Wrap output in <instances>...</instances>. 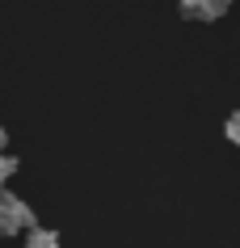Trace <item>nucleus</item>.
I'll return each instance as SVG.
<instances>
[{
	"label": "nucleus",
	"instance_id": "nucleus-2",
	"mask_svg": "<svg viewBox=\"0 0 240 248\" xmlns=\"http://www.w3.org/2000/svg\"><path fill=\"white\" fill-rule=\"evenodd\" d=\"M232 0H181V13L194 17V21H215V17L227 13Z\"/></svg>",
	"mask_w": 240,
	"mask_h": 248
},
{
	"label": "nucleus",
	"instance_id": "nucleus-5",
	"mask_svg": "<svg viewBox=\"0 0 240 248\" xmlns=\"http://www.w3.org/2000/svg\"><path fill=\"white\" fill-rule=\"evenodd\" d=\"M0 152H4V126H0Z\"/></svg>",
	"mask_w": 240,
	"mask_h": 248
},
{
	"label": "nucleus",
	"instance_id": "nucleus-3",
	"mask_svg": "<svg viewBox=\"0 0 240 248\" xmlns=\"http://www.w3.org/2000/svg\"><path fill=\"white\" fill-rule=\"evenodd\" d=\"M26 248H64V244H59V235H55V232L30 227V240H26Z\"/></svg>",
	"mask_w": 240,
	"mask_h": 248
},
{
	"label": "nucleus",
	"instance_id": "nucleus-1",
	"mask_svg": "<svg viewBox=\"0 0 240 248\" xmlns=\"http://www.w3.org/2000/svg\"><path fill=\"white\" fill-rule=\"evenodd\" d=\"M30 227H34L30 206L17 194H4V189H0V235H21V232H30Z\"/></svg>",
	"mask_w": 240,
	"mask_h": 248
},
{
	"label": "nucleus",
	"instance_id": "nucleus-4",
	"mask_svg": "<svg viewBox=\"0 0 240 248\" xmlns=\"http://www.w3.org/2000/svg\"><path fill=\"white\" fill-rule=\"evenodd\" d=\"M13 172H17V160L9 156V152H0V189H4V181H9Z\"/></svg>",
	"mask_w": 240,
	"mask_h": 248
}]
</instances>
